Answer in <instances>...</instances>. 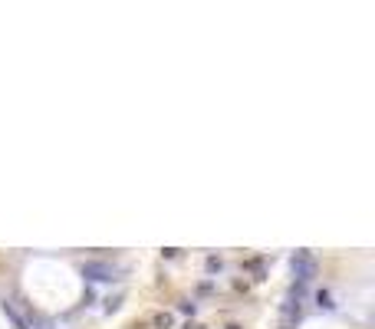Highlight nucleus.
I'll return each instance as SVG.
<instances>
[{"label": "nucleus", "instance_id": "f257e3e1", "mask_svg": "<svg viewBox=\"0 0 375 329\" xmlns=\"http://www.w3.org/2000/svg\"><path fill=\"white\" fill-rule=\"evenodd\" d=\"M293 274H296L299 283H306V280H313V274H316V260L309 257L306 250H299L296 257H293Z\"/></svg>", "mask_w": 375, "mask_h": 329}, {"label": "nucleus", "instance_id": "f03ea898", "mask_svg": "<svg viewBox=\"0 0 375 329\" xmlns=\"http://www.w3.org/2000/svg\"><path fill=\"white\" fill-rule=\"evenodd\" d=\"M119 270L112 267V263H102V260H96V263H86L82 267V276H89V280H119Z\"/></svg>", "mask_w": 375, "mask_h": 329}, {"label": "nucleus", "instance_id": "7ed1b4c3", "mask_svg": "<svg viewBox=\"0 0 375 329\" xmlns=\"http://www.w3.org/2000/svg\"><path fill=\"white\" fill-rule=\"evenodd\" d=\"M293 319H299V303L296 300H287V303H283V323H293Z\"/></svg>", "mask_w": 375, "mask_h": 329}, {"label": "nucleus", "instance_id": "20e7f679", "mask_svg": "<svg viewBox=\"0 0 375 329\" xmlns=\"http://www.w3.org/2000/svg\"><path fill=\"white\" fill-rule=\"evenodd\" d=\"M155 326H158V329H168V326H171V316H168V313H158V316H155Z\"/></svg>", "mask_w": 375, "mask_h": 329}, {"label": "nucleus", "instance_id": "39448f33", "mask_svg": "<svg viewBox=\"0 0 375 329\" xmlns=\"http://www.w3.org/2000/svg\"><path fill=\"white\" fill-rule=\"evenodd\" d=\"M316 303H320V306H326V309L332 306V303H329V293H316Z\"/></svg>", "mask_w": 375, "mask_h": 329}, {"label": "nucleus", "instance_id": "423d86ee", "mask_svg": "<svg viewBox=\"0 0 375 329\" xmlns=\"http://www.w3.org/2000/svg\"><path fill=\"white\" fill-rule=\"evenodd\" d=\"M208 270H221V260H217V257H208Z\"/></svg>", "mask_w": 375, "mask_h": 329}]
</instances>
